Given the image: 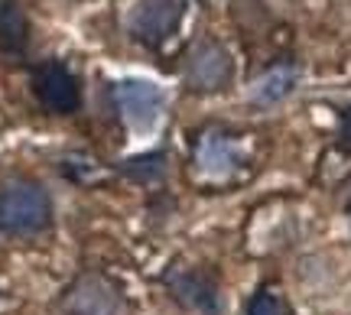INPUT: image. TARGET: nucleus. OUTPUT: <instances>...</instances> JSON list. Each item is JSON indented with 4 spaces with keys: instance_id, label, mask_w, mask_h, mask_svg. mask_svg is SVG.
Segmentation results:
<instances>
[{
    "instance_id": "ddd939ff",
    "label": "nucleus",
    "mask_w": 351,
    "mask_h": 315,
    "mask_svg": "<svg viewBox=\"0 0 351 315\" xmlns=\"http://www.w3.org/2000/svg\"><path fill=\"white\" fill-rule=\"evenodd\" d=\"M341 137L351 140V108L345 114H341Z\"/></svg>"
},
{
    "instance_id": "f8f14e48",
    "label": "nucleus",
    "mask_w": 351,
    "mask_h": 315,
    "mask_svg": "<svg viewBox=\"0 0 351 315\" xmlns=\"http://www.w3.org/2000/svg\"><path fill=\"white\" fill-rule=\"evenodd\" d=\"M247 315H287V303L274 290H261L247 305Z\"/></svg>"
},
{
    "instance_id": "6e6552de",
    "label": "nucleus",
    "mask_w": 351,
    "mask_h": 315,
    "mask_svg": "<svg viewBox=\"0 0 351 315\" xmlns=\"http://www.w3.org/2000/svg\"><path fill=\"white\" fill-rule=\"evenodd\" d=\"M169 286H173L176 299H182L186 305H192V309H199L205 315H218V286L208 277L179 273V277H169Z\"/></svg>"
},
{
    "instance_id": "39448f33",
    "label": "nucleus",
    "mask_w": 351,
    "mask_h": 315,
    "mask_svg": "<svg viewBox=\"0 0 351 315\" xmlns=\"http://www.w3.org/2000/svg\"><path fill=\"white\" fill-rule=\"evenodd\" d=\"M33 91H36L39 104L52 114H75L78 104H82V91H78L75 75L62 62L36 65V72H33Z\"/></svg>"
},
{
    "instance_id": "9b49d317",
    "label": "nucleus",
    "mask_w": 351,
    "mask_h": 315,
    "mask_svg": "<svg viewBox=\"0 0 351 315\" xmlns=\"http://www.w3.org/2000/svg\"><path fill=\"white\" fill-rule=\"evenodd\" d=\"M163 173V153H153V156H137V160H130L127 163V176L134 179H143V182H150Z\"/></svg>"
},
{
    "instance_id": "423d86ee",
    "label": "nucleus",
    "mask_w": 351,
    "mask_h": 315,
    "mask_svg": "<svg viewBox=\"0 0 351 315\" xmlns=\"http://www.w3.org/2000/svg\"><path fill=\"white\" fill-rule=\"evenodd\" d=\"M65 312L69 315H124V299L104 277H78L65 292Z\"/></svg>"
},
{
    "instance_id": "0eeeda50",
    "label": "nucleus",
    "mask_w": 351,
    "mask_h": 315,
    "mask_svg": "<svg viewBox=\"0 0 351 315\" xmlns=\"http://www.w3.org/2000/svg\"><path fill=\"white\" fill-rule=\"evenodd\" d=\"M238 160H241L238 143L228 134H221V130H205L199 143H195V163L208 176H228L238 166Z\"/></svg>"
},
{
    "instance_id": "20e7f679",
    "label": "nucleus",
    "mask_w": 351,
    "mask_h": 315,
    "mask_svg": "<svg viewBox=\"0 0 351 315\" xmlns=\"http://www.w3.org/2000/svg\"><path fill=\"white\" fill-rule=\"evenodd\" d=\"M234 75V62H231V52L215 42V39H202L195 42L186 55V85L192 91H221Z\"/></svg>"
},
{
    "instance_id": "1a4fd4ad",
    "label": "nucleus",
    "mask_w": 351,
    "mask_h": 315,
    "mask_svg": "<svg viewBox=\"0 0 351 315\" xmlns=\"http://www.w3.org/2000/svg\"><path fill=\"white\" fill-rule=\"evenodd\" d=\"M29 42V20L16 0H0V52L20 55Z\"/></svg>"
},
{
    "instance_id": "7ed1b4c3",
    "label": "nucleus",
    "mask_w": 351,
    "mask_h": 315,
    "mask_svg": "<svg viewBox=\"0 0 351 315\" xmlns=\"http://www.w3.org/2000/svg\"><path fill=\"white\" fill-rule=\"evenodd\" d=\"M114 104L117 114L130 130L147 134L160 124V114H163V91L156 88L153 81H140V78H127L114 85Z\"/></svg>"
},
{
    "instance_id": "f257e3e1",
    "label": "nucleus",
    "mask_w": 351,
    "mask_h": 315,
    "mask_svg": "<svg viewBox=\"0 0 351 315\" xmlns=\"http://www.w3.org/2000/svg\"><path fill=\"white\" fill-rule=\"evenodd\" d=\"M49 195L36 182H7L0 189V231L3 234H36L49 225Z\"/></svg>"
},
{
    "instance_id": "f03ea898",
    "label": "nucleus",
    "mask_w": 351,
    "mask_h": 315,
    "mask_svg": "<svg viewBox=\"0 0 351 315\" xmlns=\"http://www.w3.org/2000/svg\"><path fill=\"white\" fill-rule=\"evenodd\" d=\"M186 0H137L127 13V33L147 49H160L182 23Z\"/></svg>"
},
{
    "instance_id": "9d476101",
    "label": "nucleus",
    "mask_w": 351,
    "mask_h": 315,
    "mask_svg": "<svg viewBox=\"0 0 351 315\" xmlns=\"http://www.w3.org/2000/svg\"><path fill=\"white\" fill-rule=\"evenodd\" d=\"M296 78H300V72L293 68V65H274V68H267L257 81H254L251 88V98L254 104H263V108H270V104H280L283 98H287L289 91L296 88Z\"/></svg>"
}]
</instances>
